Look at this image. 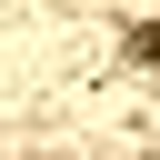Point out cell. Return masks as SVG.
<instances>
[{"label":"cell","instance_id":"obj_1","mask_svg":"<svg viewBox=\"0 0 160 160\" xmlns=\"http://www.w3.org/2000/svg\"><path fill=\"white\" fill-rule=\"evenodd\" d=\"M130 60H140V70H160V20H140V30H130Z\"/></svg>","mask_w":160,"mask_h":160}]
</instances>
